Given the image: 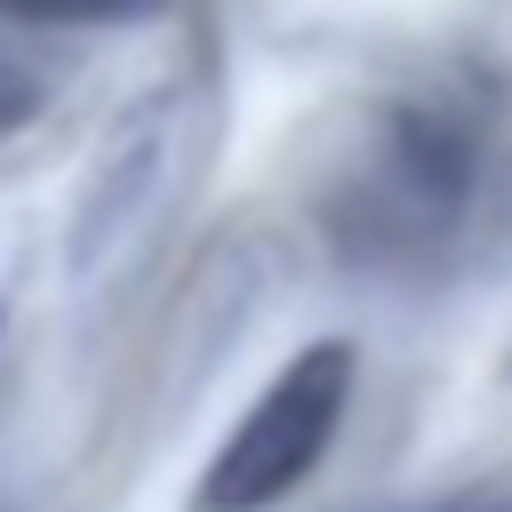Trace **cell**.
I'll return each instance as SVG.
<instances>
[{
    "mask_svg": "<svg viewBox=\"0 0 512 512\" xmlns=\"http://www.w3.org/2000/svg\"><path fill=\"white\" fill-rule=\"evenodd\" d=\"M8 16H48V24H104V16H136L152 0H0Z\"/></svg>",
    "mask_w": 512,
    "mask_h": 512,
    "instance_id": "cell-2",
    "label": "cell"
},
{
    "mask_svg": "<svg viewBox=\"0 0 512 512\" xmlns=\"http://www.w3.org/2000/svg\"><path fill=\"white\" fill-rule=\"evenodd\" d=\"M360 384V352L344 336H312L280 360V376L240 408V424L216 440V456L192 480V512H272L312 480V464L336 448L344 408Z\"/></svg>",
    "mask_w": 512,
    "mask_h": 512,
    "instance_id": "cell-1",
    "label": "cell"
},
{
    "mask_svg": "<svg viewBox=\"0 0 512 512\" xmlns=\"http://www.w3.org/2000/svg\"><path fill=\"white\" fill-rule=\"evenodd\" d=\"M408 512H512V488H456V496H432Z\"/></svg>",
    "mask_w": 512,
    "mask_h": 512,
    "instance_id": "cell-3",
    "label": "cell"
}]
</instances>
